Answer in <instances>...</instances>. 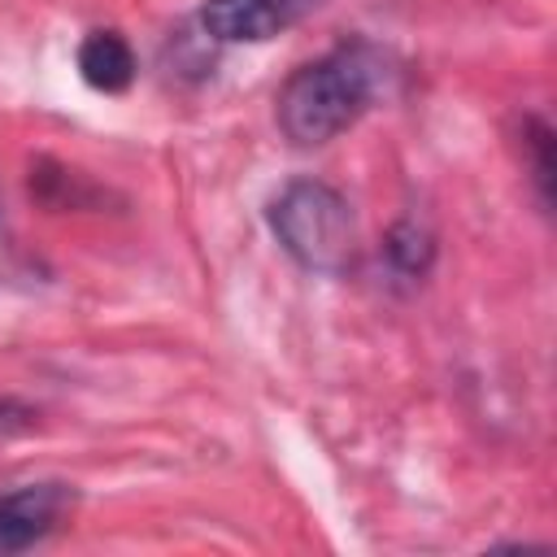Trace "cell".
I'll list each match as a JSON object with an SVG mask.
<instances>
[{
	"mask_svg": "<svg viewBox=\"0 0 557 557\" xmlns=\"http://www.w3.org/2000/svg\"><path fill=\"white\" fill-rule=\"evenodd\" d=\"M387 57L370 39H348L322 52L318 61L300 65L283 91H278V131L296 148L331 144L339 131H348L374 96L387 87Z\"/></svg>",
	"mask_w": 557,
	"mask_h": 557,
	"instance_id": "obj_1",
	"label": "cell"
},
{
	"mask_svg": "<svg viewBox=\"0 0 557 557\" xmlns=\"http://www.w3.org/2000/svg\"><path fill=\"white\" fill-rule=\"evenodd\" d=\"M270 235L309 274H344L357 257L352 205L322 178H292L265 205Z\"/></svg>",
	"mask_w": 557,
	"mask_h": 557,
	"instance_id": "obj_2",
	"label": "cell"
},
{
	"mask_svg": "<svg viewBox=\"0 0 557 557\" xmlns=\"http://www.w3.org/2000/svg\"><path fill=\"white\" fill-rule=\"evenodd\" d=\"M322 0H205L200 30L218 44H265L309 17Z\"/></svg>",
	"mask_w": 557,
	"mask_h": 557,
	"instance_id": "obj_3",
	"label": "cell"
},
{
	"mask_svg": "<svg viewBox=\"0 0 557 557\" xmlns=\"http://www.w3.org/2000/svg\"><path fill=\"white\" fill-rule=\"evenodd\" d=\"M70 505H74L70 483H22L0 492V553H22L39 544Z\"/></svg>",
	"mask_w": 557,
	"mask_h": 557,
	"instance_id": "obj_4",
	"label": "cell"
},
{
	"mask_svg": "<svg viewBox=\"0 0 557 557\" xmlns=\"http://www.w3.org/2000/svg\"><path fill=\"white\" fill-rule=\"evenodd\" d=\"M78 74L91 91L117 96L135 83V52L117 30H91L78 44Z\"/></svg>",
	"mask_w": 557,
	"mask_h": 557,
	"instance_id": "obj_5",
	"label": "cell"
},
{
	"mask_svg": "<svg viewBox=\"0 0 557 557\" xmlns=\"http://www.w3.org/2000/svg\"><path fill=\"white\" fill-rule=\"evenodd\" d=\"M383 257L400 278H422L435 261V235L418 222H396L383 244Z\"/></svg>",
	"mask_w": 557,
	"mask_h": 557,
	"instance_id": "obj_6",
	"label": "cell"
},
{
	"mask_svg": "<svg viewBox=\"0 0 557 557\" xmlns=\"http://www.w3.org/2000/svg\"><path fill=\"white\" fill-rule=\"evenodd\" d=\"M522 148L531 152V178H535V191L540 200L548 205L553 200V131L544 117H527L522 122Z\"/></svg>",
	"mask_w": 557,
	"mask_h": 557,
	"instance_id": "obj_7",
	"label": "cell"
}]
</instances>
